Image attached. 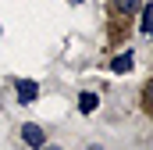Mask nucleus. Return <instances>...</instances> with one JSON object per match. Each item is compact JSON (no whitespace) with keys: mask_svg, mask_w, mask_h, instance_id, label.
Masks as SVG:
<instances>
[{"mask_svg":"<svg viewBox=\"0 0 153 150\" xmlns=\"http://www.w3.org/2000/svg\"><path fill=\"white\" fill-rule=\"evenodd\" d=\"M114 7L128 14V11H135V7H139V0H114Z\"/></svg>","mask_w":153,"mask_h":150,"instance_id":"nucleus-6","label":"nucleus"},{"mask_svg":"<svg viewBox=\"0 0 153 150\" xmlns=\"http://www.w3.org/2000/svg\"><path fill=\"white\" fill-rule=\"evenodd\" d=\"M96 104H100V100H96V93H82V97H78V107H82L85 114L96 111Z\"/></svg>","mask_w":153,"mask_h":150,"instance_id":"nucleus-3","label":"nucleus"},{"mask_svg":"<svg viewBox=\"0 0 153 150\" xmlns=\"http://www.w3.org/2000/svg\"><path fill=\"white\" fill-rule=\"evenodd\" d=\"M22 140H25V143H29V147H46V132H43V129H39V125H25V129H22Z\"/></svg>","mask_w":153,"mask_h":150,"instance_id":"nucleus-1","label":"nucleus"},{"mask_svg":"<svg viewBox=\"0 0 153 150\" xmlns=\"http://www.w3.org/2000/svg\"><path fill=\"white\" fill-rule=\"evenodd\" d=\"M39 150H61V147H39Z\"/></svg>","mask_w":153,"mask_h":150,"instance_id":"nucleus-7","label":"nucleus"},{"mask_svg":"<svg viewBox=\"0 0 153 150\" xmlns=\"http://www.w3.org/2000/svg\"><path fill=\"white\" fill-rule=\"evenodd\" d=\"M139 29H143V32H150V29H153V4L143 7V25H139Z\"/></svg>","mask_w":153,"mask_h":150,"instance_id":"nucleus-5","label":"nucleus"},{"mask_svg":"<svg viewBox=\"0 0 153 150\" xmlns=\"http://www.w3.org/2000/svg\"><path fill=\"white\" fill-rule=\"evenodd\" d=\"M111 68H114V72H128V68H132V54H121V57H114V61H111Z\"/></svg>","mask_w":153,"mask_h":150,"instance_id":"nucleus-4","label":"nucleus"},{"mask_svg":"<svg viewBox=\"0 0 153 150\" xmlns=\"http://www.w3.org/2000/svg\"><path fill=\"white\" fill-rule=\"evenodd\" d=\"M36 93H39V86L32 82V79H18V100H22V104H32Z\"/></svg>","mask_w":153,"mask_h":150,"instance_id":"nucleus-2","label":"nucleus"}]
</instances>
